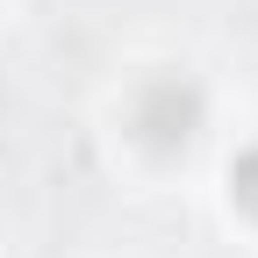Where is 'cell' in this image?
<instances>
[{
  "label": "cell",
  "instance_id": "cell-1",
  "mask_svg": "<svg viewBox=\"0 0 258 258\" xmlns=\"http://www.w3.org/2000/svg\"><path fill=\"white\" fill-rule=\"evenodd\" d=\"M201 86H194L186 72H158L137 86V101H129V129H137V144L158 151V158H172L186 151L194 137H201Z\"/></svg>",
  "mask_w": 258,
  "mask_h": 258
},
{
  "label": "cell",
  "instance_id": "cell-2",
  "mask_svg": "<svg viewBox=\"0 0 258 258\" xmlns=\"http://www.w3.org/2000/svg\"><path fill=\"white\" fill-rule=\"evenodd\" d=\"M230 194H237L244 215H258V151H244L237 165H230Z\"/></svg>",
  "mask_w": 258,
  "mask_h": 258
}]
</instances>
